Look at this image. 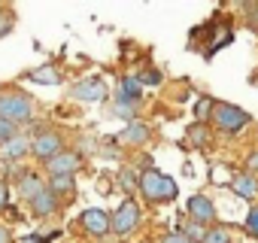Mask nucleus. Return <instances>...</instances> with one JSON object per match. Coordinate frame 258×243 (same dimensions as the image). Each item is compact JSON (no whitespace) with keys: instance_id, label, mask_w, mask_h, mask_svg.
I'll use <instances>...</instances> for the list:
<instances>
[{"instance_id":"obj_1","label":"nucleus","mask_w":258,"mask_h":243,"mask_svg":"<svg viewBox=\"0 0 258 243\" xmlns=\"http://www.w3.org/2000/svg\"><path fill=\"white\" fill-rule=\"evenodd\" d=\"M137 192H140L149 204H170V201H176L179 186H176L173 176H167V173H161V170H155V167H146V170L140 173V179H137Z\"/></svg>"},{"instance_id":"obj_2","label":"nucleus","mask_w":258,"mask_h":243,"mask_svg":"<svg viewBox=\"0 0 258 243\" xmlns=\"http://www.w3.org/2000/svg\"><path fill=\"white\" fill-rule=\"evenodd\" d=\"M210 122H213L222 134H237V131H243V128L249 125V112L240 109V106H234V103H219V100H216Z\"/></svg>"},{"instance_id":"obj_3","label":"nucleus","mask_w":258,"mask_h":243,"mask_svg":"<svg viewBox=\"0 0 258 243\" xmlns=\"http://www.w3.org/2000/svg\"><path fill=\"white\" fill-rule=\"evenodd\" d=\"M34 112V100L22 91H10V94H0V118L13 122V125H22L28 122Z\"/></svg>"},{"instance_id":"obj_4","label":"nucleus","mask_w":258,"mask_h":243,"mask_svg":"<svg viewBox=\"0 0 258 243\" xmlns=\"http://www.w3.org/2000/svg\"><path fill=\"white\" fill-rule=\"evenodd\" d=\"M137 225H140V207H137L131 198L121 201V204H118V210L109 216V231H112V234H118V237L137 231Z\"/></svg>"},{"instance_id":"obj_5","label":"nucleus","mask_w":258,"mask_h":243,"mask_svg":"<svg viewBox=\"0 0 258 243\" xmlns=\"http://www.w3.org/2000/svg\"><path fill=\"white\" fill-rule=\"evenodd\" d=\"M70 94H73L76 100H82V103H100V100L109 97V88H106V82H103L100 76H88V79L76 82V85L70 88Z\"/></svg>"},{"instance_id":"obj_6","label":"nucleus","mask_w":258,"mask_h":243,"mask_svg":"<svg viewBox=\"0 0 258 243\" xmlns=\"http://www.w3.org/2000/svg\"><path fill=\"white\" fill-rule=\"evenodd\" d=\"M31 152L40 158V161H52L58 152H64V137L58 131H40L34 140H31Z\"/></svg>"},{"instance_id":"obj_7","label":"nucleus","mask_w":258,"mask_h":243,"mask_svg":"<svg viewBox=\"0 0 258 243\" xmlns=\"http://www.w3.org/2000/svg\"><path fill=\"white\" fill-rule=\"evenodd\" d=\"M79 167H82V155L73 152V149H64V152H58L52 161H46L49 176H76Z\"/></svg>"},{"instance_id":"obj_8","label":"nucleus","mask_w":258,"mask_h":243,"mask_svg":"<svg viewBox=\"0 0 258 243\" xmlns=\"http://www.w3.org/2000/svg\"><path fill=\"white\" fill-rule=\"evenodd\" d=\"M188 216L195 225H213L216 222V207L207 195H191L188 198Z\"/></svg>"},{"instance_id":"obj_9","label":"nucleus","mask_w":258,"mask_h":243,"mask_svg":"<svg viewBox=\"0 0 258 243\" xmlns=\"http://www.w3.org/2000/svg\"><path fill=\"white\" fill-rule=\"evenodd\" d=\"M79 222H82V228H85L88 234H94V237H103V234L109 231V213L100 210V207H88V210L79 216Z\"/></svg>"},{"instance_id":"obj_10","label":"nucleus","mask_w":258,"mask_h":243,"mask_svg":"<svg viewBox=\"0 0 258 243\" xmlns=\"http://www.w3.org/2000/svg\"><path fill=\"white\" fill-rule=\"evenodd\" d=\"M231 192L237 195V198H243V201H255L258 198V176H252V173H237L234 179H231Z\"/></svg>"},{"instance_id":"obj_11","label":"nucleus","mask_w":258,"mask_h":243,"mask_svg":"<svg viewBox=\"0 0 258 243\" xmlns=\"http://www.w3.org/2000/svg\"><path fill=\"white\" fill-rule=\"evenodd\" d=\"M118 140L124 146H143V143H149V128L143 125V122H127L124 131L118 134Z\"/></svg>"},{"instance_id":"obj_12","label":"nucleus","mask_w":258,"mask_h":243,"mask_svg":"<svg viewBox=\"0 0 258 243\" xmlns=\"http://www.w3.org/2000/svg\"><path fill=\"white\" fill-rule=\"evenodd\" d=\"M31 152V140L25 137V134H16L13 140H7L4 146H0V155H4L7 161H19L22 155H28Z\"/></svg>"},{"instance_id":"obj_13","label":"nucleus","mask_w":258,"mask_h":243,"mask_svg":"<svg viewBox=\"0 0 258 243\" xmlns=\"http://www.w3.org/2000/svg\"><path fill=\"white\" fill-rule=\"evenodd\" d=\"M118 100H121V103H131V106H140V100H143V85H140L134 76L121 79V85H118Z\"/></svg>"},{"instance_id":"obj_14","label":"nucleus","mask_w":258,"mask_h":243,"mask_svg":"<svg viewBox=\"0 0 258 243\" xmlns=\"http://www.w3.org/2000/svg\"><path fill=\"white\" fill-rule=\"evenodd\" d=\"M28 204H31L34 216H37V219H43V216H52V213H55V207H58V198H55L49 189H43V192H40L37 198H31Z\"/></svg>"},{"instance_id":"obj_15","label":"nucleus","mask_w":258,"mask_h":243,"mask_svg":"<svg viewBox=\"0 0 258 243\" xmlns=\"http://www.w3.org/2000/svg\"><path fill=\"white\" fill-rule=\"evenodd\" d=\"M28 79L37 82V85H61V73L55 67H37V70L28 73Z\"/></svg>"},{"instance_id":"obj_16","label":"nucleus","mask_w":258,"mask_h":243,"mask_svg":"<svg viewBox=\"0 0 258 243\" xmlns=\"http://www.w3.org/2000/svg\"><path fill=\"white\" fill-rule=\"evenodd\" d=\"M46 189V183L40 179V176H34V173H28V176H22V183H19V192L25 195V201H31V198H37L40 192Z\"/></svg>"},{"instance_id":"obj_17","label":"nucleus","mask_w":258,"mask_h":243,"mask_svg":"<svg viewBox=\"0 0 258 243\" xmlns=\"http://www.w3.org/2000/svg\"><path fill=\"white\" fill-rule=\"evenodd\" d=\"M213 106H216V100H213L210 94H201V97L195 100V118H198V125H207V122H210Z\"/></svg>"},{"instance_id":"obj_18","label":"nucleus","mask_w":258,"mask_h":243,"mask_svg":"<svg viewBox=\"0 0 258 243\" xmlns=\"http://www.w3.org/2000/svg\"><path fill=\"white\" fill-rule=\"evenodd\" d=\"M46 189H49L55 198H58V195H70V192H76V176H52Z\"/></svg>"},{"instance_id":"obj_19","label":"nucleus","mask_w":258,"mask_h":243,"mask_svg":"<svg viewBox=\"0 0 258 243\" xmlns=\"http://www.w3.org/2000/svg\"><path fill=\"white\" fill-rule=\"evenodd\" d=\"M185 140L191 143V146H198V149H204L207 143H210V131H207V125H198V122H195V125L185 131Z\"/></svg>"},{"instance_id":"obj_20","label":"nucleus","mask_w":258,"mask_h":243,"mask_svg":"<svg viewBox=\"0 0 258 243\" xmlns=\"http://www.w3.org/2000/svg\"><path fill=\"white\" fill-rule=\"evenodd\" d=\"M204 243H231V231H228V228H222V225H216V228H210V231H207Z\"/></svg>"},{"instance_id":"obj_21","label":"nucleus","mask_w":258,"mask_h":243,"mask_svg":"<svg viewBox=\"0 0 258 243\" xmlns=\"http://www.w3.org/2000/svg\"><path fill=\"white\" fill-rule=\"evenodd\" d=\"M243 228H246V234H249V237H258V207H252V210L246 213Z\"/></svg>"},{"instance_id":"obj_22","label":"nucleus","mask_w":258,"mask_h":243,"mask_svg":"<svg viewBox=\"0 0 258 243\" xmlns=\"http://www.w3.org/2000/svg\"><path fill=\"white\" fill-rule=\"evenodd\" d=\"M19 125H13V122H7V118H0V146H4L7 140H13L19 131H16Z\"/></svg>"},{"instance_id":"obj_23","label":"nucleus","mask_w":258,"mask_h":243,"mask_svg":"<svg viewBox=\"0 0 258 243\" xmlns=\"http://www.w3.org/2000/svg\"><path fill=\"white\" fill-rule=\"evenodd\" d=\"M112 112H115V115H124V118H131V122H137V106H131V103H121V100H115Z\"/></svg>"},{"instance_id":"obj_24","label":"nucleus","mask_w":258,"mask_h":243,"mask_svg":"<svg viewBox=\"0 0 258 243\" xmlns=\"http://www.w3.org/2000/svg\"><path fill=\"white\" fill-rule=\"evenodd\" d=\"M182 234H185L188 240H201V243H204V237H207V228H204V225H195V222H191V225H188V228H185Z\"/></svg>"},{"instance_id":"obj_25","label":"nucleus","mask_w":258,"mask_h":243,"mask_svg":"<svg viewBox=\"0 0 258 243\" xmlns=\"http://www.w3.org/2000/svg\"><path fill=\"white\" fill-rule=\"evenodd\" d=\"M137 82H140V85H158V82H161V73H158V70H146V73L137 76Z\"/></svg>"},{"instance_id":"obj_26","label":"nucleus","mask_w":258,"mask_h":243,"mask_svg":"<svg viewBox=\"0 0 258 243\" xmlns=\"http://www.w3.org/2000/svg\"><path fill=\"white\" fill-rule=\"evenodd\" d=\"M158 243H191V240H188V237H185L182 231H173V234H164V237H161Z\"/></svg>"},{"instance_id":"obj_27","label":"nucleus","mask_w":258,"mask_h":243,"mask_svg":"<svg viewBox=\"0 0 258 243\" xmlns=\"http://www.w3.org/2000/svg\"><path fill=\"white\" fill-rule=\"evenodd\" d=\"M13 25H16V22H13V16H10V13L4 16V10H0V37L10 34V31H13Z\"/></svg>"},{"instance_id":"obj_28","label":"nucleus","mask_w":258,"mask_h":243,"mask_svg":"<svg viewBox=\"0 0 258 243\" xmlns=\"http://www.w3.org/2000/svg\"><path fill=\"white\" fill-rule=\"evenodd\" d=\"M243 13L249 16V25H252V28H258V4H246V7H243Z\"/></svg>"},{"instance_id":"obj_29","label":"nucleus","mask_w":258,"mask_h":243,"mask_svg":"<svg viewBox=\"0 0 258 243\" xmlns=\"http://www.w3.org/2000/svg\"><path fill=\"white\" fill-rule=\"evenodd\" d=\"M7 204H10V186H7V179H0V213L7 210Z\"/></svg>"},{"instance_id":"obj_30","label":"nucleus","mask_w":258,"mask_h":243,"mask_svg":"<svg viewBox=\"0 0 258 243\" xmlns=\"http://www.w3.org/2000/svg\"><path fill=\"white\" fill-rule=\"evenodd\" d=\"M246 173H252V176H258V149L246 158Z\"/></svg>"},{"instance_id":"obj_31","label":"nucleus","mask_w":258,"mask_h":243,"mask_svg":"<svg viewBox=\"0 0 258 243\" xmlns=\"http://www.w3.org/2000/svg\"><path fill=\"white\" fill-rule=\"evenodd\" d=\"M0 243H13V234H10L4 225H0Z\"/></svg>"},{"instance_id":"obj_32","label":"nucleus","mask_w":258,"mask_h":243,"mask_svg":"<svg viewBox=\"0 0 258 243\" xmlns=\"http://www.w3.org/2000/svg\"><path fill=\"white\" fill-rule=\"evenodd\" d=\"M19 243H43V240H40V237H37V234H28V237H22V240H19Z\"/></svg>"}]
</instances>
